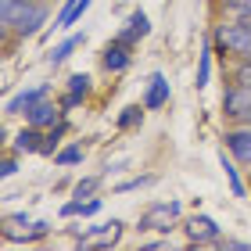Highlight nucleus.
<instances>
[{
  "label": "nucleus",
  "instance_id": "30",
  "mask_svg": "<svg viewBox=\"0 0 251 251\" xmlns=\"http://www.w3.org/2000/svg\"><path fill=\"white\" fill-rule=\"evenodd\" d=\"M58 100H61V108H65V115H68V111H75V108H83V104H86V100H83V97H75V94H68V90H65V94H61Z\"/></svg>",
  "mask_w": 251,
  "mask_h": 251
},
{
  "label": "nucleus",
  "instance_id": "19",
  "mask_svg": "<svg viewBox=\"0 0 251 251\" xmlns=\"http://www.w3.org/2000/svg\"><path fill=\"white\" fill-rule=\"evenodd\" d=\"M65 90L75 94V97H83V100H90V97H94V79H90L86 72H72L65 79Z\"/></svg>",
  "mask_w": 251,
  "mask_h": 251
},
{
  "label": "nucleus",
  "instance_id": "17",
  "mask_svg": "<svg viewBox=\"0 0 251 251\" xmlns=\"http://www.w3.org/2000/svg\"><path fill=\"white\" fill-rule=\"evenodd\" d=\"M86 162V147L79 144V140H65L58 147V154H54V165L58 169H75V165H83Z\"/></svg>",
  "mask_w": 251,
  "mask_h": 251
},
{
  "label": "nucleus",
  "instance_id": "7",
  "mask_svg": "<svg viewBox=\"0 0 251 251\" xmlns=\"http://www.w3.org/2000/svg\"><path fill=\"white\" fill-rule=\"evenodd\" d=\"M133 58H136V47H126V43H119L115 36H111L104 43V50H100V68L111 72V75H122L126 68L133 65Z\"/></svg>",
  "mask_w": 251,
  "mask_h": 251
},
{
  "label": "nucleus",
  "instance_id": "13",
  "mask_svg": "<svg viewBox=\"0 0 251 251\" xmlns=\"http://www.w3.org/2000/svg\"><path fill=\"white\" fill-rule=\"evenodd\" d=\"M50 230H54V223H47V219H32V226H29V230L4 233V241H7V244H22V248H29V244L47 241V237H50Z\"/></svg>",
  "mask_w": 251,
  "mask_h": 251
},
{
  "label": "nucleus",
  "instance_id": "29",
  "mask_svg": "<svg viewBox=\"0 0 251 251\" xmlns=\"http://www.w3.org/2000/svg\"><path fill=\"white\" fill-rule=\"evenodd\" d=\"M219 248L223 251H251V241H241V237H223Z\"/></svg>",
  "mask_w": 251,
  "mask_h": 251
},
{
  "label": "nucleus",
  "instance_id": "8",
  "mask_svg": "<svg viewBox=\"0 0 251 251\" xmlns=\"http://www.w3.org/2000/svg\"><path fill=\"white\" fill-rule=\"evenodd\" d=\"M223 147L244 169H251V126H233L230 122V126H226V133H223Z\"/></svg>",
  "mask_w": 251,
  "mask_h": 251
},
{
  "label": "nucleus",
  "instance_id": "28",
  "mask_svg": "<svg viewBox=\"0 0 251 251\" xmlns=\"http://www.w3.org/2000/svg\"><path fill=\"white\" fill-rule=\"evenodd\" d=\"M79 208H83V201H79V198H68L61 208H58V215H61V219H79Z\"/></svg>",
  "mask_w": 251,
  "mask_h": 251
},
{
  "label": "nucleus",
  "instance_id": "22",
  "mask_svg": "<svg viewBox=\"0 0 251 251\" xmlns=\"http://www.w3.org/2000/svg\"><path fill=\"white\" fill-rule=\"evenodd\" d=\"M32 215L29 212H4V230L0 233H15V230H29Z\"/></svg>",
  "mask_w": 251,
  "mask_h": 251
},
{
  "label": "nucleus",
  "instance_id": "6",
  "mask_svg": "<svg viewBox=\"0 0 251 251\" xmlns=\"http://www.w3.org/2000/svg\"><path fill=\"white\" fill-rule=\"evenodd\" d=\"M43 97H50V83H32V86H22L18 94H11L4 100V115L15 119V115H25L32 104H40Z\"/></svg>",
  "mask_w": 251,
  "mask_h": 251
},
{
  "label": "nucleus",
  "instance_id": "18",
  "mask_svg": "<svg viewBox=\"0 0 251 251\" xmlns=\"http://www.w3.org/2000/svg\"><path fill=\"white\" fill-rule=\"evenodd\" d=\"M147 119V108L144 104H126L119 115H115V129L119 133H133V129H140Z\"/></svg>",
  "mask_w": 251,
  "mask_h": 251
},
{
  "label": "nucleus",
  "instance_id": "9",
  "mask_svg": "<svg viewBox=\"0 0 251 251\" xmlns=\"http://www.w3.org/2000/svg\"><path fill=\"white\" fill-rule=\"evenodd\" d=\"M29 126H36V129H50V126H58L61 119H65V108H61V100H50V97H43L40 104H32L25 115Z\"/></svg>",
  "mask_w": 251,
  "mask_h": 251
},
{
  "label": "nucleus",
  "instance_id": "11",
  "mask_svg": "<svg viewBox=\"0 0 251 251\" xmlns=\"http://www.w3.org/2000/svg\"><path fill=\"white\" fill-rule=\"evenodd\" d=\"M219 165H223V176H226V183H230V194H233V198H248V183H244V176H241V162H237V158L230 154V151H226V147H223V151H219Z\"/></svg>",
  "mask_w": 251,
  "mask_h": 251
},
{
  "label": "nucleus",
  "instance_id": "25",
  "mask_svg": "<svg viewBox=\"0 0 251 251\" xmlns=\"http://www.w3.org/2000/svg\"><path fill=\"white\" fill-rule=\"evenodd\" d=\"M100 208H104V198H97V194H94V198L83 201V208H79V219H94Z\"/></svg>",
  "mask_w": 251,
  "mask_h": 251
},
{
  "label": "nucleus",
  "instance_id": "16",
  "mask_svg": "<svg viewBox=\"0 0 251 251\" xmlns=\"http://www.w3.org/2000/svg\"><path fill=\"white\" fill-rule=\"evenodd\" d=\"M68 133H72V122H68V115H65L58 126H50V129L43 133V151H40V158H54V154H58V147L65 144Z\"/></svg>",
  "mask_w": 251,
  "mask_h": 251
},
{
  "label": "nucleus",
  "instance_id": "14",
  "mask_svg": "<svg viewBox=\"0 0 251 251\" xmlns=\"http://www.w3.org/2000/svg\"><path fill=\"white\" fill-rule=\"evenodd\" d=\"M212 58H215V47H212V32L201 40V54H198V75H194V86L204 90L212 83Z\"/></svg>",
  "mask_w": 251,
  "mask_h": 251
},
{
  "label": "nucleus",
  "instance_id": "10",
  "mask_svg": "<svg viewBox=\"0 0 251 251\" xmlns=\"http://www.w3.org/2000/svg\"><path fill=\"white\" fill-rule=\"evenodd\" d=\"M43 133H47V129H36V126L25 122L15 136L4 133V144L11 147V151H18L22 158H25V154H40V151H43Z\"/></svg>",
  "mask_w": 251,
  "mask_h": 251
},
{
  "label": "nucleus",
  "instance_id": "12",
  "mask_svg": "<svg viewBox=\"0 0 251 251\" xmlns=\"http://www.w3.org/2000/svg\"><path fill=\"white\" fill-rule=\"evenodd\" d=\"M83 43H86V32H65V40L54 43V47L47 50V65H50V68H61L79 47H83Z\"/></svg>",
  "mask_w": 251,
  "mask_h": 251
},
{
  "label": "nucleus",
  "instance_id": "3",
  "mask_svg": "<svg viewBox=\"0 0 251 251\" xmlns=\"http://www.w3.org/2000/svg\"><path fill=\"white\" fill-rule=\"evenodd\" d=\"M179 230H183V237H187V248H219V241H223V226L212 219V215H204V212H194V215H187L183 223H179Z\"/></svg>",
  "mask_w": 251,
  "mask_h": 251
},
{
  "label": "nucleus",
  "instance_id": "23",
  "mask_svg": "<svg viewBox=\"0 0 251 251\" xmlns=\"http://www.w3.org/2000/svg\"><path fill=\"white\" fill-rule=\"evenodd\" d=\"M126 25H133V29H136V32H140V36H144V40H147V36H151V18H147V15H144V11H140V7H136V11H133V15H129V18H126Z\"/></svg>",
  "mask_w": 251,
  "mask_h": 251
},
{
  "label": "nucleus",
  "instance_id": "31",
  "mask_svg": "<svg viewBox=\"0 0 251 251\" xmlns=\"http://www.w3.org/2000/svg\"><path fill=\"white\" fill-rule=\"evenodd\" d=\"M144 251H165V248H173V241H169V233L165 237H154V241H147V244H140Z\"/></svg>",
  "mask_w": 251,
  "mask_h": 251
},
{
  "label": "nucleus",
  "instance_id": "21",
  "mask_svg": "<svg viewBox=\"0 0 251 251\" xmlns=\"http://www.w3.org/2000/svg\"><path fill=\"white\" fill-rule=\"evenodd\" d=\"M100 179H104V173H100V176H83V179H75V183H72V198H79V201L94 198L97 187H100Z\"/></svg>",
  "mask_w": 251,
  "mask_h": 251
},
{
  "label": "nucleus",
  "instance_id": "4",
  "mask_svg": "<svg viewBox=\"0 0 251 251\" xmlns=\"http://www.w3.org/2000/svg\"><path fill=\"white\" fill-rule=\"evenodd\" d=\"M90 7H94V0H61L58 15H54V22L40 32V40H50L54 32H72L79 22H83V15H86Z\"/></svg>",
  "mask_w": 251,
  "mask_h": 251
},
{
  "label": "nucleus",
  "instance_id": "1",
  "mask_svg": "<svg viewBox=\"0 0 251 251\" xmlns=\"http://www.w3.org/2000/svg\"><path fill=\"white\" fill-rule=\"evenodd\" d=\"M179 223H183V204L176 198H169V201H151L147 204L133 230L136 233H173V230H179Z\"/></svg>",
  "mask_w": 251,
  "mask_h": 251
},
{
  "label": "nucleus",
  "instance_id": "15",
  "mask_svg": "<svg viewBox=\"0 0 251 251\" xmlns=\"http://www.w3.org/2000/svg\"><path fill=\"white\" fill-rule=\"evenodd\" d=\"M115 230H126V223H122V219H104V223H94V226H86V230L75 237V248H90L94 241H100V237H108V233H115Z\"/></svg>",
  "mask_w": 251,
  "mask_h": 251
},
{
  "label": "nucleus",
  "instance_id": "2",
  "mask_svg": "<svg viewBox=\"0 0 251 251\" xmlns=\"http://www.w3.org/2000/svg\"><path fill=\"white\" fill-rule=\"evenodd\" d=\"M43 25H50V0H22V7L15 11L11 29L4 32V36L29 40V36H40Z\"/></svg>",
  "mask_w": 251,
  "mask_h": 251
},
{
  "label": "nucleus",
  "instance_id": "26",
  "mask_svg": "<svg viewBox=\"0 0 251 251\" xmlns=\"http://www.w3.org/2000/svg\"><path fill=\"white\" fill-rule=\"evenodd\" d=\"M244 11H251V0H223L226 18H237V15H244Z\"/></svg>",
  "mask_w": 251,
  "mask_h": 251
},
{
  "label": "nucleus",
  "instance_id": "5",
  "mask_svg": "<svg viewBox=\"0 0 251 251\" xmlns=\"http://www.w3.org/2000/svg\"><path fill=\"white\" fill-rule=\"evenodd\" d=\"M169 100H173V83H169L165 72H151L144 79V94H140V104L147 111H162L169 108Z\"/></svg>",
  "mask_w": 251,
  "mask_h": 251
},
{
  "label": "nucleus",
  "instance_id": "27",
  "mask_svg": "<svg viewBox=\"0 0 251 251\" xmlns=\"http://www.w3.org/2000/svg\"><path fill=\"white\" fill-rule=\"evenodd\" d=\"M115 40L126 43V47H140V40H144V36H140V32H136L133 25H122V29L115 32Z\"/></svg>",
  "mask_w": 251,
  "mask_h": 251
},
{
  "label": "nucleus",
  "instance_id": "20",
  "mask_svg": "<svg viewBox=\"0 0 251 251\" xmlns=\"http://www.w3.org/2000/svg\"><path fill=\"white\" fill-rule=\"evenodd\" d=\"M154 183H158L154 173H140V176H129V179H122V183H115L111 194H133V190H147V187H154Z\"/></svg>",
  "mask_w": 251,
  "mask_h": 251
},
{
  "label": "nucleus",
  "instance_id": "24",
  "mask_svg": "<svg viewBox=\"0 0 251 251\" xmlns=\"http://www.w3.org/2000/svg\"><path fill=\"white\" fill-rule=\"evenodd\" d=\"M18 151H11V147H7V154H4V162H0V176H4V179H11V176H15L18 173Z\"/></svg>",
  "mask_w": 251,
  "mask_h": 251
}]
</instances>
